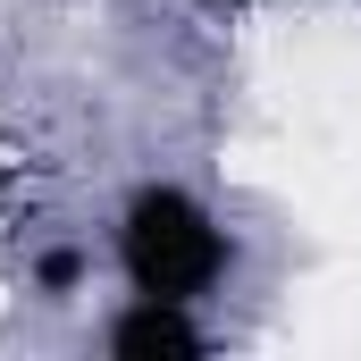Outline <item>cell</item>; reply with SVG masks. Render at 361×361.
Masks as SVG:
<instances>
[{
	"label": "cell",
	"instance_id": "cell-1",
	"mask_svg": "<svg viewBox=\"0 0 361 361\" xmlns=\"http://www.w3.org/2000/svg\"><path fill=\"white\" fill-rule=\"evenodd\" d=\"M109 269L126 294H177L210 302L235 277V235L219 219V202L185 177H135L109 210Z\"/></svg>",
	"mask_w": 361,
	"mask_h": 361
},
{
	"label": "cell",
	"instance_id": "cell-2",
	"mask_svg": "<svg viewBox=\"0 0 361 361\" xmlns=\"http://www.w3.org/2000/svg\"><path fill=\"white\" fill-rule=\"evenodd\" d=\"M92 345H101L109 361H210L219 353V328H210V302L118 294V302L92 319Z\"/></svg>",
	"mask_w": 361,
	"mask_h": 361
},
{
	"label": "cell",
	"instance_id": "cell-3",
	"mask_svg": "<svg viewBox=\"0 0 361 361\" xmlns=\"http://www.w3.org/2000/svg\"><path fill=\"white\" fill-rule=\"evenodd\" d=\"M109 252H92L85 235H42L34 252H25V294L34 302H76L92 294V269H101Z\"/></svg>",
	"mask_w": 361,
	"mask_h": 361
},
{
	"label": "cell",
	"instance_id": "cell-4",
	"mask_svg": "<svg viewBox=\"0 0 361 361\" xmlns=\"http://www.w3.org/2000/svg\"><path fill=\"white\" fill-rule=\"evenodd\" d=\"M210 8H294V0H210Z\"/></svg>",
	"mask_w": 361,
	"mask_h": 361
},
{
	"label": "cell",
	"instance_id": "cell-5",
	"mask_svg": "<svg viewBox=\"0 0 361 361\" xmlns=\"http://www.w3.org/2000/svg\"><path fill=\"white\" fill-rule=\"evenodd\" d=\"M0 227H8V210H0Z\"/></svg>",
	"mask_w": 361,
	"mask_h": 361
}]
</instances>
